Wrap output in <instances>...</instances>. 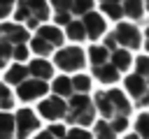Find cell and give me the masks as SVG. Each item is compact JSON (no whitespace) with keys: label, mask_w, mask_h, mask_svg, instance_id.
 I'll return each instance as SVG.
<instances>
[{"label":"cell","mask_w":149,"mask_h":139,"mask_svg":"<svg viewBox=\"0 0 149 139\" xmlns=\"http://www.w3.org/2000/svg\"><path fill=\"white\" fill-rule=\"evenodd\" d=\"M0 139H14V114L0 111Z\"/></svg>","instance_id":"obj_16"},{"label":"cell","mask_w":149,"mask_h":139,"mask_svg":"<svg viewBox=\"0 0 149 139\" xmlns=\"http://www.w3.org/2000/svg\"><path fill=\"white\" fill-rule=\"evenodd\" d=\"M14 5H16V0H0V21H5L14 12Z\"/></svg>","instance_id":"obj_22"},{"label":"cell","mask_w":149,"mask_h":139,"mask_svg":"<svg viewBox=\"0 0 149 139\" xmlns=\"http://www.w3.org/2000/svg\"><path fill=\"white\" fill-rule=\"evenodd\" d=\"M14 102H16V97H14V93L9 90V86L0 83V111L14 109Z\"/></svg>","instance_id":"obj_19"},{"label":"cell","mask_w":149,"mask_h":139,"mask_svg":"<svg viewBox=\"0 0 149 139\" xmlns=\"http://www.w3.org/2000/svg\"><path fill=\"white\" fill-rule=\"evenodd\" d=\"M40 118L33 109H19L14 114V139H28L33 132H37Z\"/></svg>","instance_id":"obj_12"},{"label":"cell","mask_w":149,"mask_h":139,"mask_svg":"<svg viewBox=\"0 0 149 139\" xmlns=\"http://www.w3.org/2000/svg\"><path fill=\"white\" fill-rule=\"evenodd\" d=\"M93 139H116V134L112 132V127L102 120V118H98L95 123H93V134H91Z\"/></svg>","instance_id":"obj_17"},{"label":"cell","mask_w":149,"mask_h":139,"mask_svg":"<svg viewBox=\"0 0 149 139\" xmlns=\"http://www.w3.org/2000/svg\"><path fill=\"white\" fill-rule=\"evenodd\" d=\"M61 46H65V37H63V30L58 25L44 23V25L35 28V35L28 39V51H33L37 58H47Z\"/></svg>","instance_id":"obj_7"},{"label":"cell","mask_w":149,"mask_h":139,"mask_svg":"<svg viewBox=\"0 0 149 139\" xmlns=\"http://www.w3.org/2000/svg\"><path fill=\"white\" fill-rule=\"evenodd\" d=\"M63 134H65V125H58V123H54V125H49L47 130L37 132L33 139H63Z\"/></svg>","instance_id":"obj_18"},{"label":"cell","mask_w":149,"mask_h":139,"mask_svg":"<svg viewBox=\"0 0 149 139\" xmlns=\"http://www.w3.org/2000/svg\"><path fill=\"white\" fill-rule=\"evenodd\" d=\"M88 63H91L93 76H95L100 83L112 86V83L119 81L126 72H130L133 58H130V51L119 49V46L114 44L112 35L105 32V39H102L100 44H91V46H88Z\"/></svg>","instance_id":"obj_3"},{"label":"cell","mask_w":149,"mask_h":139,"mask_svg":"<svg viewBox=\"0 0 149 139\" xmlns=\"http://www.w3.org/2000/svg\"><path fill=\"white\" fill-rule=\"evenodd\" d=\"M135 134L140 139H149V114H140L137 120H135Z\"/></svg>","instance_id":"obj_20"},{"label":"cell","mask_w":149,"mask_h":139,"mask_svg":"<svg viewBox=\"0 0 149 139\" xmlns=\"http://www.w3.org/2000/svg\"><path fill=\"white\" fill-rule=\"evenodd\" d=\"M123 139H140V137H137V134H135V132H130V134H126V137H123Z\"/></svg>","instance_id":"obj_23"},{"label":"cell","mask_w":149,"mask_h":139,"mask_svg":"<svg viewBox=\"0 0 149 139\" xmlns=\"http://www.w3.org/2000/svg\"><path fill=\"white\" fill-rule=\"evenodd\" d=\"M49 14L51 9L47 0H19L14 5V19L26 30H35L44 25V21H49Z\"/></svg>","instance_id":"obj_8"},{"label":"cell","mask_w":149,"mask_h":139,"mask_svg":"<svg viewBox=\"0 0 149 139\" xmlns=\"http://www.w3.org/2000/svg\"><path fill=\"white\" fill-rule=\"evenodd\" d=\"M98 5H100L102 14H105L107 19H112V21H121V19H123V14H121L123 0H98Z\"/></svg>","instance_id":"obj_15"},{"label":"cell","mask_w":149,"mask_h":139,"mask_svg":"<svg viewBox=\"0 0 149 139\" xmlns=\"http://www.w3.org/2000/svg\"><path fill=\"white\" fill-rule=\"evenodd\" d=\"M54 76V65L44 58H33L30 63H14L5 70V86H14L21 102L42 100L49 93V79Z\"/></svg>","instance_id":"obj_2"},{"label":"cell","mask_w":149,"mask_h":139,"mask_svg":"<svg viewBox=\"0 0 149 139\" xmlns=\"http://www.w3.org/2000/svg\"><path fill=\"white\" fill-rule=\"evenodd\" d=\"M63 139H93L91 132H86L84 127H65Z\"/></svg>","instance_id":"obj_21"},{"label":"cell","mask_w":149,"mask_h":139,"mask_svg":"<svg viewBox=\"0 0 149 139\" xmlns=\"http://www.w3.org/2000/svg\"><path fill=\"white\" fill-rule=\"evenodd\" d=\"M54 7V21L63 28V37L72 42L100 39L107 30L105 16L95 12L93 0H49Z\"/></svg>","instance_id":"obj_1"},{"label":"cell","mask_w":149,"mask_h":139,"mask_svg":"<svg viewBox=\"0 0 149 139\" xmlns=\"http://www.w3.org/2000/svg\"><path fill=\"white\" fill-rule=\"evenodd\" d=\"M123 86L135 107L144 109L149 104V58L147 56L133 58V72H126Z\"/></svg>","instance_id":"obj_6"},{"label":"cell","mask_w":149,"mask_h":139,"mask_svg":"<svg viewBox=\"0 0 149 139\" xmlns=\"http://www.w3.org/2000/svg\"><path fill=\"white\" fill-rule=\"evenodd\" d=\"M121 14L130 21H144V0H123Z\"/></svg>","instance_id":"obj_14"},{"label":"cell","mask_w":149,"mask_h":139,"mask_svg":"<svg viewBox=\"0 0 149 139\" xmlns=\"http://www.w3.org/2000/svg\"><path fill=\"white\" fill-rule=\"evenodd\" d=\"M54 65L58 67V70H63V72H79V70H84V65H86V53H84V49H79V46H61V49H56L54 53Z\"/></svg>","instance_id":"obj_11"},{"label":"cell","mask_w":149,"mask_h":139,"mask_svg":"<svg viewBox=\"0 0 149 139\" xmlns=\"http://www.w3.org/2000/svg\"><path fill=\"white\" fill-rule=\"evenodd\" d=\"M28 39L30 32L19 23H0V70H7L12 60H28Z\"/></svg>","instance_id":"obj_5"},{"label":"cell","mask_w":149,"mask_h":139,"mask_svg":"<svg viewBox=\"0 0 149 139\" xmlns=\"http://www.w3.org/2000/svg\"><path fill=\"white\" fill-rule=\"evenodd\" d=\"M109 35H112V39H114V44H116L119 49H126V51H130V53L142 46V30H140L137 23L119 21Z\"/></svg>","instance_id":"obj_10"},{"label":"cell","mask_w":149,"mask_h":139,"mask_svg":"<svg viewBox=\"0 0 149 139\" xmlns=\"http://www.w3.org/2000/svg\"><path fill=\"white\" fill-rule=\"evenodd\" d=\"M37 111L42 118L56 123V120H63L65 116V100L63 97H56V95H49V97H42L40 104H37Z\"/></svg>","instance_id":"obj_13"},{"label":"cell","mask_w":149,"mask_h":139,"mask_svg":"<svg viewBox=\"0 0 149 139\" xmlns=\"http://www.w3.org/2000/svg\"><path fill=\"white\" fill-rule=\"evenodd\" d=\"M95 118V107L91 95H72L65 100V116L63 120L70 123L72 127H86Z\"/></svg>","instance_id":"obj_9"},{"label":"cell","mask_w":149,"mask_h":139,"mask_svg":"<svg viewBox=\"0 0 149 139\" xmlns=\"http://www.w3.org/2000/svg\"><path fill=\"white\" fill-rule=\"evenodd\" d=\"M91 100H93L95 114L112 127L114 134L128 130L133 104H130V100L123 95V90H119V88H105V90H98Z\"/></svg>","instance_id":"obj_4"}]
</instances>
